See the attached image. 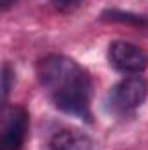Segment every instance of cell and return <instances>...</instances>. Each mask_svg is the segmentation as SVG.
Returning a JSON list of instances; mask_svg holds the SVG:
<instances>
[{"label":"cell","mask_w":148,"mask_h":150,"mask_svg":"<svg viewBox=\"0 0 148 150\" xmlns=\"http://www.w3.org/2000/svg\"><path fill=\"white\" fill-rule=\"evenodd\" d=\"M51 4L61 12H72L82 4V0H51Z\"/></svg>","instance_id":"8"},{"label":"cell","mask_w":148,"mask_h":150,"mask_svg":"<svg viewBox=\"0 0 148 150\" xmlns=\"http://www.w3.org/2000/svg\"><path fill=\"white\" fill-rule=\"evenodd\" d=\"M108 61L117 72L127 75H140L148 68V54L125 40H113L108 45Z\"/></svg>","instance_id":"3"},{"label":"cell","mask_w":148,"mask_h":150,"mask_svg":"<svg viewBox=\"0 0 148 150\" xmlns=\"http://www.w3.org/2000/svg\"><path fill=\"white\" fill-rule=\"evenodd\" d=\"M37 77L58 110L85 122L92 120V80L82 65L65 54H49L38 61Z\"/></svg>","instance_id":"1"},{"label":"cell","mask_w":148,"mask_h":150,"mask_svg":"<svg viewBox=\"0 0 148 150\" xmlns=\"http://www.w3.org/2000/svg\"><path fill=\"white\" fill-rule=\"evenodd\" d=\"M12 2H14V0H0V5H2V9H9Z\"/></svg>","instance_id":"9"},{"label":"cell","mask_w":148,"mask_h":150,"mask_svg":"<svg viewBox=\"0 0 148 150\" xmlns=\"http://www.w3.org/2000/svg\"><path fill=\"white\" fill-rule=\"evenodd\" d=\"M103 18H110L111 21H120V23H134V25H143L147 23L145 18H140V16H132V14H124L120 11H106L103 14Z\"/></svg>","instance_id":"7"},{"label":"cell","mask_w":148,"mask_h":150,"mask_svg":"<svg viewBox=\"0 0 148 150\" xmlns=\"http://www.w3.org/2000/svg\"><path fill=\"white\" fill-rule=\"evenodd\" d=\"M148 96V82L141 75H129L117 82L106 94V110L115 115H125L138 110Z\"/></svg>","instance_id":"2"},{"label":"cell","mask_w":148,"mask_h":150,"mask_svg":"<svg viewBox=\"0 0 148 150\" xmlns=\"http://www.w3.org/2000/svg\"><path fill=\"white\" fill-rule=\"evenodd\" d=\"M49 150H92V142L82 131L59 129L52 134Z\"/></svg>","instance_id":"5"},{"label":"cell","mask_w":148,"mask_h":150,"mask_svg":"<svg viewBox=\"0 0 148 150\" xmlns=\"http://www.w3.org/2000/svg\"><path fill=\"white\" fill-rule=\"evenodd\" d=\"M14 80H16V74H14V68L9 65V63H4L2 67V96H4V101H7L9 98V93L14 86Z\"/></svg>","instance_id":"6"},{"label":"cell","mask_w":148,"mask_h":150,"mask_svg":"<svg viewBox=\"0 0 148 150\" xmlns=\"http://www.w3.org/2000/svg\"><path fill=\"white\" fill-rule=\"evenodd\" d=\"M30 129V115L25 107L16 105L4 113L0 133V150H21L25 147Z\"/></svg>","instance_id":"4"}]
</instances>
